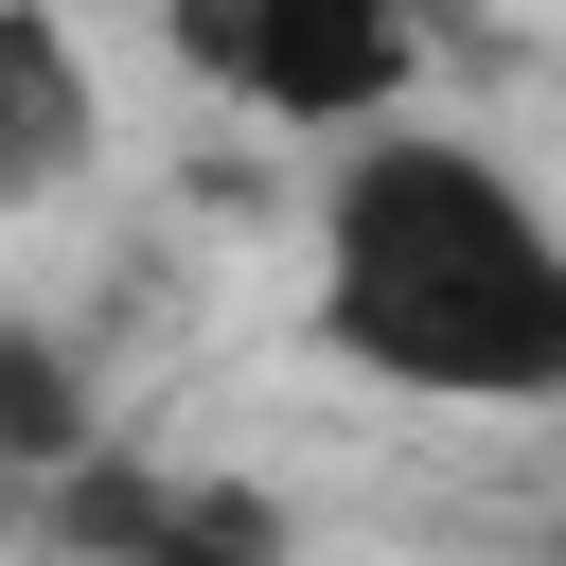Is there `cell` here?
I'll return each mask as SVG.
<instances>
[{
    "mask_svg": "<svg viewBox=\"0 0 566 566\" xmlns=\"http://www.w3.org/2000/svg\"><path fill=\"white\" fill-rule=\"evenodd\" d=\"M159 53H177L212 106H248L265 142H318V159L424 106V35L371 18V0H177Z\"/></svg>",
    "mask_w": 566,
    "mask_h": 566,
    "instance_id": "obj_2",
    "label": "cell"
},
{
    "mask_svg": "<svg viewBox=\"0 0 566 566\" xmlns=\"http://www.w3.org/2000/svg\"><path fill=\"white\" fill-rule=\"evenodd\" d=\"M35 531L53 548H88V566H283V513L248 495V478H195V460H88V478H53L35 495Z\"/></svg>",
    "mask_w": 566,
    "mask_h": 566,
    "instance_id": "obj_3",
    "label": "cell"
},
{
    "mask_svg": "<svg viewBox=\"0 0 566 566\" xmlns=\"http://www.w3.org/2000/svg\"><path fill=\"white\" fill-rule=\"evenodd\" d=\"M301 318L389 407L566 424V212L531 195L513 142H478L442 106H407V124L318 159V195H301Z\"/></svg>",
    "mask_w": 566,
    "mask_h": 566,
    "instance_id": "obj_1",
    "label": "cell"
},
{
    "mask_svg": "<svg viewBox=\"0 0 566 566\" xmlns=\"http://www.w3.org/2000/svg\"><path fill=\"white\" fill-rule=\"evenodd\" d=\"M124 424H106V371H88V336H53L35 301H0V495H53V478H88Z\"/></svg>",
    "mask_w": 566,
    "mask_h": 566,
    "instance_id": "obj_5",
    "label": "cell"
},
{
    "mask_svg": "<svg viewBox=\"0 0 566 566\" xmlns=\"http://www.w3.org/2000/svg\"><path fill=\"white\" fill-rule=\"evenodd\" d=\"M88 159H106V53L53 0H0V212L71 195Z\"/></svg>",
    "mask_w": 566,
    "mask_h": 566,
    "instance_id": "obj_4",
    "label": "cell"
},
{
    "mask_svg": "<svg viewBox=\"0 0 566 566\" xmlns=\"http://www.w3.org/2000/svg\"><path fill=\"white\" fill-rule=\"evenodd\" d=\"M0 531H35V495H0Z\"/></svg>",
    "mask_w": 566,
    "mask_h": 566,
    "instance_id": "obj_6",
    "label": "cell"
}]
</instances>
